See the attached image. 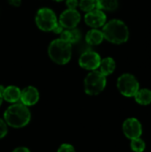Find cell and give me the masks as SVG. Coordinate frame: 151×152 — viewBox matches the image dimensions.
I'll use <instances>...</instances> for the list:
<instances>
[{
  "instance_id": "6da1fadb",
  "label": "cell",
  "mask_w": 151,
  "mask_h": 152,
  "mask_svg": "<svg viewBox=\"0 0 151 152\" xmlns=\"http://www.w3.org/2000/svg\"><path fill=\"white\" fill-rule=\"evenodd\" d=\"M31 114L28 107L22 103H15L9 106L4 113V120L13 128L26 126L30 121Z\"/></svg>"
},
{
  "instance_id": "7a4b0ae2",
  "label": "cell",
  "mask_w": 151,
  "mask_h": 152,
  "mask_svg": "<svg viewBox=\"0 0 151 152\" xmlns=\"http://www.w3.org/2000/svg\"><path fill=\"white\" fill-rule=\"evenodd\" d=\"M103 37L110 43L120 45L129 38V29L125 22L120 20H111L104 24L102 28Z\"/></svg>"
},
{
  "instance_id": "3957f363",
  "label": "cell",
  "mask_w": 151,
  "mask_h": 152,
  "mask_svg": "<svg viewBox=\"0 0 151 152\" xmlns=\"http://www.w3.org/2000/svg\"><path fill=\"white\" fill-rule=\"evenodd\" d=\"M48 55L50 59L59 65L67 64L72 55L71 44L59 38L51 42L48 47Z\"/></svg>"
},
{
  "instance_id": "277c9868",
  "label": "cell",
  "mask_w": 151,
  "mask_h": 152,
  "mask_svg": "<svg viewBox=\"0 0 151 152\" xmlns=\"http://www.w3.org/2000/svg\"><path fill=\"white\" fill-rule=\"evenodd\" d=\"M106 84V77L99 70H93L85 78V92L89 95H97L104 90Z\"/></svg>"
},
{
  "instance_id": "5b68a950",
  "label": "cell",
  "mask_w": 151,
  "mask_h": 152,
  "mask_svg": "<svg viewBox=\"0 0 151 152\" xmlns=\"http://www.w3.org/2000/svg\"><path fill=\"white\" fill-rule=\"evenodd\" d=\"M57 23V17L53 10L44 7L37 11L36 15V24L39 29L45 32L53 31Z\"/></svg>"
},
{
  "instance_id": "8992f818",
  "label": "cell",
  "mask_w": 151,
  "mask_h": 152,
  "mask_svg": "<svg viewBox=\"0 0 151 152\" xmlns=\"http://www.w3.org/2000/svg\"><path fill=\"white\" fill-rule=\"evenodd\" d=\"M119 92L125 97H133L138 92L140 85L136 77L132 74L121 75L117 83Z\"/></svg>"
},
{
  "instance_id": "52a82bcc",
  "label": "cell",
  "mask_w": 151,
  "mask_h": 152,
  "mask_svg": "<svg viewBox=\"0 0 151 152\" xmlns=\"http://www.w3.org/2000/svg\"><path fill=\"white\" fill-rule=\"evenodd\" d=\"M101 62V56L93 51H86L79 57V66L86 70H96Z\"/></svg>"
},
{
  "instance_id": "ba28073f",
  "label": "cell",
  "mask_w": 151,
  "mask_h": 152,
  "mask_svg": "<svg viewBox=\"0 0 151 152\" xmlns=\"http://www.w3.org/2000/svg\"><path fill=\"white\" fill-rule=\"evenodd\" d=\"M80 20L81 16L78 11L76 9H67L60 15L59 23L63 28H77Z\"/></svg>"
},
{
  "instance_id": "9c48e42d",
  "label": "cell",
  "mask_w": 151,
  "mask_h": 152,
  "mask_svg": "<svg viewBox=\"0 0 151 152\" xmlns=\"http://www.w3.org/2000/svg\"><path fill=\"white\" fill-rule=\"evenodd\" d=\"M123 132L125 135L133 140L139 138L142 134V127L140 121L134 118L126 119L123 124Z\"/></svg>"
},
{
  "instance_id": "30bf717a",
  "label": "cell",
  "mask_w": 151,
  "mask_h": 152,
  "mask_svg": "<svg viewBox=\"0 0 151 152\" xmlns=\"http://www.w3.org/2000/svg\"><path fill=\"white\" fill-rule=\"evenodd\" d=\"M106 15L103 11L100 9H94L91 12H86L85 15V21L86 25L93 28H97L104 26L106 23Z\"/></svg>"
},
{
  "instance_id": "8fae6325",
  "label": "cell",
  "mask_w": 151,
  "mask_h": 152,
  "mask_svg": "<svg viewBox=\"0 0 151 152\" xmlns=\"http://www.w3.org/2000/svg\"><path fill=\"white\" fill-rule=\"evenodd\" d=\"M21 103L25 106H33L35 105L39 100V93L38 90L34 86H27L25 87L20 94Z\"/></svg>"
},
{
  "instance_id": "7c38bea8",
  "label": "cell",
  "mask_w": 151,
  "mask_h": 152,
  "mask_svg": "<svg viewBox=\"0 0 151 152\" xmlns=\"http://www.w3.org/2000/svg\"><path fill=\"white\" fill-rule=\"evenodd\" d=\"M20 94L21 91L20 90L19 87L15 86H10L4 89L3 99H4L8 102L15 103L20 99Z\"/></svg>"
},
{
  "instance_id": "4fadbf2b",
  "label": "cell",
  "mask_w": 151,
  "mask_h": 152,
  "mask_svg": "<svg viewBox=\"0 0 151 152\" xmlns=\"http://www.w3.org/2000/svg\"><path fill=\"white\" fill-rule=\"evenodd\" d=\"M81 37L80 31L77 28H66L63 29V31L61 33V39L69 43V44H75L77 43Z\"/></svg>"
},
{
  "instance_id": "5bb4252c",
  "label": "cell",
  "mask_w": 151,
  "mask_h": 152,
  "mask_svg": "<svg viewBox=\"0 0 151 152\" xmlns=\"http://www.w3.org/2000/svg\"><path fill=\"white\" fill-rule=\"evenodd\" d=\"M115 69H116V62L111 57H107L101 60L99 65V71L105 77L112 74Z\"/></svg>"
},
{
  "instance_id": "9a60e30c",
  "label": "cell",
  "mask_w": 151,
  "mask_h": 152,
  "mask_svg": "<svg viewBox=\"0 0 151 152\" xmlns=\"http://www.w3.org/2000/svg\"><path fill=\"white\" fill-rule=\"evenodd\" d=\"M103 39H104V37H103L102 31L97 28H93L89 30L85 36V41L90 45H100L101 43H102Z\"/></svg>"
},
{
  "instance_id": "2e32d148",
  "label": "cell",
  "mask_w": 151,
  "mask_h": 152,
  "mask_svg": "<svg viewBox=\"0 0 151 152\" xmlns=\"http://www.w3.org/2000/svg\"><path fill=\"white\" fill-rule=\"evenodd\" d=\"M135 101L141 105H149L151 103V91L149 89H139L134 95Z\"/></svg>"
},
{
  "instance_id": "e0dca14e",
  "label": "cell",
  "mask_w": 151,
  "mask_h": 152,
  "mask_svg": "<svg viewBox=\"0 0 151 152\" xmlns=\"http://www.w3.org/2000/svg\"><path fill=\"white\" fill-rule=\"evenodd\" d=\"M96 8L105 11H114L118 7V0H95Z\"/></svg>"
},
{
  "instance_id": "ac0fdd59",
  "label": "cell",
  "mask_w": 151,
  "mask_h": 152,
  "mask_svg": "<svg viewBox=\"0 0 151 152\" xmlns=\"http://www.w3.org/2000/svg\"><path fill=\"white\" fill-rule=\"evenodd\" d=\"M78 5L82 11L86 12L96 9L95 0H80V2H78Z\"/></svg>"
},
{
  "instance_id": "d6986e66",
  "label": "cell",
  "mask_w": 151,
  "mask_h": 152,
  "mask_svg": "<svg viewBox=\"0 0 151 152\" xmlns=\"http://www.w3.org/2000/svg\"><path fill=\"white\" fill-rule=\"evenodd\" d=\"M145 142L140 137L133 139L131 142V148L134 152H143L145 150Z\"/></svg>"
},
{
  "instance_id": "ffe728a7",
  "label": "cell",
  "mask_w": 151,
  "mask_h": 152,
  "mask_svg": "<svg viewBox=\"0 0 151 152\" xmlns=\"http://www.w3.org/2000/svg\"><path fill=\"white\" fill-rule=\"evenodd\" d=\"M8 129H7V124L5 123L4 120L0 118V139H3L4 137H5V135L7 134Z\"/></svg>"
},
{
  "instance_id": "44dd1931",
  "label": "cell",
  "mask_w": 151,
  "mask_h": 152,
  "mask_svg": "<svg viewBox=\"0 0 151 152\" xmlns=\"http://www.w3.org/2000/svg\"><path fill=\"white\" fill-rule=\"evenodd\" d=\"M57 152H76L74 147L69 143H63L60 146Z\"/></svg>"
},
{
  "instance_id": "7402d4cb",
  "label": "cell",
  "mask_w": 151,
  "mask_h": 152,
  "mask_svg": "<svg viewBox=\"0 0 151 152\" xmlns=\"http://www.w3.org/2000/svg\"><path fill=\"white\" fill-rule=\"evenodd\" d=\"M68 9H76L78 5V0H66Z\"/></svg>"
},
{
  "instance_id": "603a6c76",
  "label": "cell",
  "mask_w": 151,
  "mask_h": 152,
  "mask_svg": "<svg viewBox=\"0 0 151 152\" xmlns=\"http://www.w3.org/2000/svg\"><path fill=\"white\" fill-rule=\"evenodd\" d=\"M63 28H62V26L60 24V23H57V25L54 27V28L53 29V31L55 33V34H61L62 31H63Z\"/></svg>"
},
{
  "instance_id": "cb8c5ba5",
  "label": "cell",
  "mask_w": 151,
  "mask_h": 152,
  "mask_svg": "<svg viewBox=\"0 0 151 152\" xmlns=\"http://www.w3.org/2000/svg\"><path fill=\"white\" fill-rule=\"evenodd\" d=\"M7 1H8V3H9L11 5L15 6V7L20 6V4H21V0H7Z\"/></svg>"
},
{
  "instance_id": "d4e9b609",
  "label": "cell",
  "mask_w": 151,
  "mask_h": 152,
  "mask_svg": "<svg viewBox=\"0 0 151 152\" xmlns=\"http://www.w3.org/2000/svg\"><path fill=\"white\" fill-rule=\"evenodd\" d=\"M12 152H30V151L26 147H18V148L14 149Z\"/></svg>"
},
{
  "instance_id": "484cf974",
  "label": "cell",
  "mask_w": 151,
  "mask_h": 152,
  "mask_svg": "<svg viewBox=\"0 0 151 152\" xmlns=\"http://www.w3.org/2000/svg\"><path fill=\"white\" fill-rule=\"evenodd\" d=\"M2 102H3V96H2V94H0V106H1V104H2Z\"/></svg>"
},
{
  "instance_id": "4316f807",
  "label": "cell",
  "mask_w": 151,
  "mask_h": 152,
  "mask_svg": "<svg viewBox=\"0 0 151 152\" xmlns=\"http://www.w3.org/2000/svg\"><path fill=\"white\" fill-rule=\"evenodd\" d=\"M53 1H55V2H61V1H64V0H53Z\"/></svg>"
}]
</instances>
